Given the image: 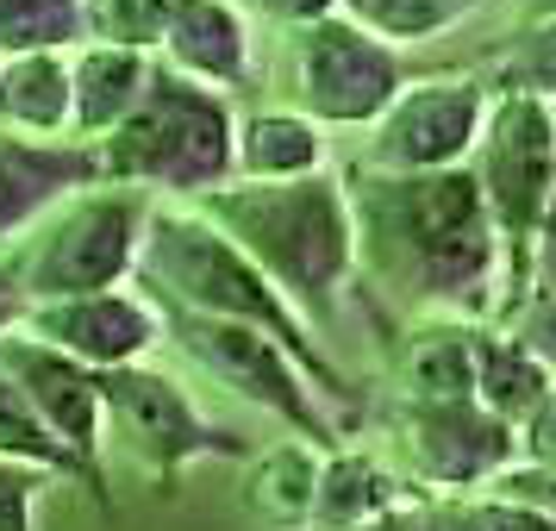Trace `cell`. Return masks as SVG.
<instances>
[{"mask_svg":"<svg viewBox=\"0 0 556 531\" xmlns=\"http://www.w3.org/2000/svg\"><path fill=\"white\" fill-rule=\"evenodd\" d=\"M356 256H369L401 294L426 306H469L488 294L501 263V231L481 206L469 169L431 176H369L363 201H351Z\"/></svg>","mask_w":556,"mask_h":531,"instance_id":"1","label":"cell"},{"mask_svg":"<svg viewBox=\"0 0 556 531\" xmlns=\"http://www.w3.org/2000/svg\"><path fill=\"white\" fill-rule=\"evenodd\" d=\"M131 276L151 281L169 313H201V319H238V326L269 331L281 351L301 363V376H319L326 394H344V381L319 351V338L301 326V313L276 294V281L231 244L219 226H206L194 206H156L138 231V263Z\"/></svg>","mask_w":556,"mask_h":531,"instance_id":"2","label":"cell"},{"mask_svg":"<svg viewBox=\"0 0 556 531\" xmlns=\"http://www.w3.org/2000/svg\"><path fill=\"white\" fill-rule=\"evenodd\" d=\"M201 219L226 231L276 281V294H294L306 306H331L356 269L351 194L331 176L226 181V188L201 194Z\"/></svg>","mask_w":556,"mask_h":531,"instance_id":"3","label":"cell"},{"mask_svg":"<svg viewBox=\"0 0 556 531\" xmlns=\"http://www.w3.org/2000/svg\"><path fill=\"white\" fill-rule=\"evenodd\" d=\"M94 156L106 188L213 194L231 181V106L226 94L156 63L144 101L94 144Z\"/></svg>","mask_w":556,"mask_h":531,"instance_id":"4","label":"cell"},{"mask_svg":"<svg viewBox=\"0 0 556 531\" xmlns=\"http://www.w3.org/2000/svg\"><path fill=\"white\" fill-rule=\"evenodd\" d=\"M151 206L138 201L131 188H81L56 206V219L13 269L20 301H76V294H106L131 276L138 263V231H144Z\"/></svg>","mask_w":556,"mask_h":531,"instance_id":"5","label":"cell"},{"mask_svg":"<svg viewBox=\"0 0 556 531\" xmlns=\"http://www.w3.org/2000/svg\"><path fill=\"white\" fill-rule=\"evenodd\" d=\"M156 319H163V331L188 351V363H201L213 381H226L231 394H244V401H256L263 413L288 419L306 444H331V419H326V406L313 401V381L301 376V363L281 351L269 331L238 326V319L169 313V306H156Z\"/></svg>","mask_w":556,"mask_h":531,"instance_id":"6","label":"cell"},{"mask_svg":"<svg viewBox=\"0 0 556 531\" xmlns=\"http://www.w3.org/2000/svg\"><path fill=\"white\" fill-rule=\"evenodd\" d=\"M481 206L501 238L526 244L544 226V206H551L556 188V106L531 101V94H501L481 119Z\"/></svg>","mask_w":556,"mask_h":531,"instance_id":"7","label":"cell"},{"mask_svg":"<svg viewBox=\"0 0 556 531\" xmlns=\"http://www.w3.org/2000/svg\"><path fill=\"white\" fill-rule=\"evenodd\" d=\"M406 88L401 51L376 45L351 20H313L294 38V101L313 126H376Z\"/></svg>","mask_w":556,"mask_h":531,"instance_id":"8","label":"cell"},{"mask_svg":"<svg viewBox=\"0 0 556 531\" xmlns=\"http://www.w3.org/2000/svg\"><path fill=\"white\" fill-rule=\"evenodd\" d=\"M101 426L106 438L119 431L144 469H181L201 456H251V444L238 431L213 426L201 406L188 401V388L176 376H163L151 363H126L101 376Z\"/></svg>","mask_w":556,"mask_h":531,"instance_id":"9","label":"cell"},{"mask_svg":"<svg viewBox=\"0 0 556 531\" xmlns=\"http://www.w3.org/2000/svg\"><path fill=\"white\" fill-rule=\"evenodd\" d=\"M488 94L469 76L413 81L394 94V106L376 119V169L381 176H431V169H463L476 151Z\"/></svg>","mask_w":556,"mask_h":531,"instance_id":"10","label":"cell"},{"mask_svg":"<svg viewBox=\"0 0 556 531\" xmlns=\"http://www.w3.org/2000/svg\"><path fill=\"white\" fill-rule=\"evenodd\" d=\"M20 326H26V338L63 351L70 363L94 369V376L126 369V363H144L151 344L163 338L156 306L144 301V294H131V288L76 294V301H31L26 313H20Z\"/></svg>","mask_w":556,"mask_h":531,"instance_id":"11","label":"cell"},{"mask_svg":"<svg viewBox=\"0 0 556 531\" xmlns=\"http://www.w3.org/2000/svg\"><path fill=\"white\" fill-rule=\"evenodd\" d=\"M0 376L20 388V401L45 419V431L94 476V456H101V438H106L101 376L81 369V363H70V356L51 351V344L26 338V331H7V338H0Z\"/></svg>","mask_w":556,"mask_h":531,"instance_id":"12","label":"cell"},{"mask_svg":"<svg viewBox=\"0 0 556 531\" xmlns=\"http://www.w3.org/2000/svg\"><path fill=\"white\" fill-rule=\"evenodd\" d=\"M406 451H413V469L438 488H476V481H494L501 469H513V426H501L494 413L469 406H406Z\"/></svg>","mask_w":556,"mask_h":531,"instance_id":"13","label":"cell"},{"mask_svg":"<svg viewBox=\"0 0 556 531\" xmlns=\"http://www.w3.org/2000/svg\"><path fill=\"white\" fill-rule=\"evenodd\" d=\"M81 188H101L94 144H31L0 131V238L26 231L38 213L63 206Z\"/></svg>","mask_w":556,"mask_h":531,"instance_id":"14","label":"cell"},{"mask_svg":"<svg viewBox=\"0 0 556 531\" xmlns=\"http://www.w3.org/2000/svg\"><path fill=\"white\" fill-rule=\"evenodd\" d=\"M156 45H163L176 76L201 81V88L244 81V69H251V31H244L231 0H169V20H163Z\"/></svg>","mask_w":556,"mask_h":531,"instance_id":"15","label":"cell"},{"mask_svg":"<svg viewBox=\"0 0 556 531\" xmlns=\"http://www.w3.org/2000/svg\"><path fill=\"white\" fill-rule=\"evenodd\" d=\"M151 56L119 51V45H76L70 51V131L76 144H101L151 88Z\"/></svg>","mask_w":556,"mask_h":531,"instance_id":"16","label":"cell"},{"mask_svg":"<svg viewBox=\"0 0 556 531\" xmlns=\"http://www.w3.org/2000/svg\"><path fill=\"white\" fill-rule=\"evenodd\" d=\"M326 169V131L306 113H251L244 126H231V176L244 181H301Z\"/></svg>","mask_w":556,"mask_h":531,"instance_id":"17","label":"cell"},{"mask_svg":"<svg viewBox=\"0 0 556 531\" xmlns=\"http://www.w3.org/2000/svg\"><path fill=\"white\" fill-rule=\"evenodd\" d=\"M0 131L56 138L70 131V51L0 56Z\"/></svg>","mask_w":556,"mask_h":531,"instance_id":"18","label":"cell"},{"mask_svg":"<svg viewBox=\"0 0 556 531\" xmlns=\"http://www.w3.org/2000/svg\"><path fill=\"white\" fill-rule=\"evenodd\" d=\"M406 406H469L476 401V331H426L401 356Z\"/></svg>","mask_w":556,"mask_h":531,"instance_id":"19","label":"cell"},{"mask_svg":"<svg viewBox=\"0 0 556 531\" xmlns=\"http://www.w3.org/2000/svg\"><path fill=\"white\" fill-rule=\"evenodd\" d=\"M381 506H394V481L376 456L356 451L319 456V488H313V526L319 531H356L369 526Z\"/></svg>","mask_w":556,"mask_h":531,"instance_id":"20","label":"cell"},{"mask_svg":"<svg viewBox=\"0 0 556 531\" xmlns=\"http://www.w3.org/2000/svg\"><path fill=\"white\" fill-rule=\"evenodd\" d=\"M313 488H319L313 444H276V451L251 456V513L263 526H313Z\"/></svg>","mask_w":556,"mask_h":531,"instance_id":"21","label":"cell"},{"mask_svg":"<svg viewBox=\"0 0 556 531\" xmlns=\"http://www.w3.org/2000/svg\"><path fill=\"white\" fill-rule=\"evenodd\" d=\"M551 369L531 363L513 338H476V406L494 413L501 426H519L531 406L551 394Z\"/></svg>","mask_w":556,"mask_h":531,"instance_id":"22","label":"cell"},{"mask_svg":"<svg viewBox=\"0 0 556 531\" xmlns=\"http://www.w3.org/2000/svg\"><path fill=\"white\" fill-rule=\"evenodd\" d=\"M81 0H0V56L26 51H76Z\"/></svg>","mask_w":556,"mask_h":531,"instance_id":"23","label":"cell"},{"mask_svg":"<svg viewBox=\"0 0 556 531\" xmlns=\"http://www.w3.org/2000/svg\"><path fill=\"white\" fill-rule=\"evenodd\" d=\"M0 463H20V469H38V476H88L76 456L45 431V419L20 401V388L7 376H0Z\"/></svg>","mask_w":556,"mask_h":531,"instance_id":"24","label":"cell"},{"mask_svg":"<svg viewBox=\"0 0 556 531\" xmlns=\"http://www.w3.org/2000/svg\"><path fill=\"white\" fill-rule=\"evenodd\" d=\"M338 20H351L356 31H369L376 45H419L456 26V13L444 0H338Z\"/></svg>","mask_w":556,"mask_h":531,"instance_id":"25","label":"cell"},{"mask_svg":"<svg viewBox=\"0 0 556 531\" xmlns=\"http://www.w3.org/2000/svg\"><path fill=\"white\" fill-rule=\"evenodd\" d=\"M169 0H81V38L119 45V51H151L163 38Z\"/></svg>","mask_w":556,"mask_h":531,"instance_id":"26","label":"cell"},{"mask_svg":"<svg viewBox=\"0 0 556 531\" xmlns=\"http://www.w3.org/2000/svg\"><path fill=\"white\" fill-rule=\"evenodd\" d=\"M501 81H506V94H531V101L556 106V20H538V26L513 45Z\"/></svg>","mask_w":556,"mask_h":531,"instance_id":"27","label":"cell"},{"mask_svg":"<svg viewBox=\"0 0 556 531\" xmlns=\"http://www.w3.org/2000/svg\"><path fill=\"white\" fill-rule=\"evenodd\" d=\"M513 344H519L531 363H544V369L556 376V288H538V294H531V306L519 313Z\"/></svg>","mask_w":556,"mask_h":531,"instance_id":"28","label":"cell"},{"mask_svg":"<svg viewBox=\"0 0 556 531\" xmlns=\"http://www.w3.org/2000/svg\"><path fill=\"white\" fill-rule=\"evenodd\" d=\"M513 444L526 451V469H556V381H551V394L519 419Z\"/></svg>","mask_w":556,"mask_h":531,"instance_id":"29","label":"cell"},{"mask_svg":"<svg viewBox=\"0 0 556 531\" xmlns=\"http://www.w3.org/2000/svg\"><path fill=\"white\" fill-rule=\"evenodd\" d=\"M494 501H513V506H531V513H544L556 519V469H501L494 476Z\"/></svg>","mask_w":556,"mask_h":531,"instance_id":"30","label":"cell"},{"mask_svg":"<svg viewBox=\"0 0 556 531\" xmlns=\"http://www.w3.org/2000/svg\"><path fill=\"white\" fill-rule=\"evenodd\" d=\"M31 501H38V469L0 463V531H31Z\"/></svg>","mask_w":556,"mask_h":531,"instance_id":"31","label":"cell"},{"mask_svg":"<svg viewBox=\"0 0 556 531\" xmlns=\"http://www.w3.org/2000/svg\"><path fill=\"white\" fill-rule=\"evenodd\" d=\"M481 531H556V519L531 513V506H513V501H481Z\"/></svg>","mask_w":556,"mask_h":531,"instance_id":"32","label":"cell"},{"mask_svg":"<svg viewBox=\"0 0 556 531\" xmlns=\"http://www.w3.org/2000/svg\"><path fill=\"white\" fill-rule=\"evenodd\" d=\"M531 251H538L544 288H556V188H551V206H544V226H538V238H531Z\"/></svg>","mask_w":556,"mask_h":531,"instance_id":"33","label":"cell"},{"mask_svg":"<svg viewBox=\"0 0 556 531\" xmlns=\"http://www.w3.org/2000/svg\"><path fill=\"white\" fill-rule=\"evenodd\" d=\"M356 531H426V506H406V501H394V506H381L369 526H356Z\"/></svg>","mask_w":556,"mask_h":531,"instance_id":"34","label":"cell"},{"mask_svg":"<svg viewBox=\"0 0 556 531\" xmlns=\"http://www.w3.org/2000/svg\"><path fill=\"white\" fill-rule=\"evenodd\" d=\"M276 20H294V26H313V20H331L338 0H263Z\"/></svg>","mask_w":556,"mask_h":531,"instance_id":"35","label":"cell"},{"mask_svg":"<svg viewBox=\"0 0 556 531\" xmlns=\"http://www.w3.org/2000/svg\"><path fill=\"white\" fill-rule=\"evenodd\" d=\"M20 313H26V301H20V288H13V276H0V338L20 326Z\"/></svg>","mask_w":556,"mask_h":531,"instance_id":"36","label":"cell"},{"mask_svg":"<svg viewBox=\"0 0 556 531\" xmlns=\"http://www.w3.org/2000/svg\"><path fill=\"white\" fill-rule=\"evenodd\" d=\"M444 7H451L456 20H463V13H469V7H481V0H444Z\"/></svg>","mask_w":556,"mask_h":531,"instance_id":"37","label":"cell"},{"mask_svg":"<svg viewBox=\"0 0 556 531\" xmlns=\"http://www.w3.org/2000/svg\"><path fill=\"white\" fill-rule=\"evenodd\" d=\"M538 13H544V20H556V0H538Z\"/></svg>","mask_w":556,"mask_h":531,"instance_id":"38","label":"cell"}]
</instances>
